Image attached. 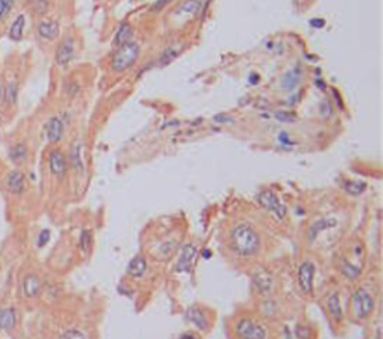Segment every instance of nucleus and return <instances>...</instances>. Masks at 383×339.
<instances>
[{"label":"nucleus","mask_w":383,"mask_h":339,"mask_svg":"<svg viewBox=\"0 0 383 339\" xmlns=\"http://www.w3.org/2000/svg\"><path fill=\"white\" fill-rule=\"evenodd\" d=\"M229 247L240 257H253L260 250V236L247 223H240L231 230Z\"/></svg>","instance_id":"obj_1"},{"label":"nucleus","mask_w":383,"mask_h":339,"mask_svg":"<svg viewBox=\"0 0 383 339\" xmlns=\"http://www.w3.org/2000/svg\"><path fill=\"white\" fill-rule=\"evenodd\" d=\"M139 55V45L136 42H128L117 48V51L113 55L111 68L114 72H125L129 69L138 59Z\"/></svg>","instance_id":"obj_2"},{"label":"nucleus","mask_w":383,"mask_h":339,"mask_svg":"<svg viewBox=\"0 0 383 339\" xmlns=\"http://www.w3.org/2000/svg\"><path fill=\"white\" fill-rule=\"evenodd\" d=\"M352 308L358 318H367L374 309V299L364 287L358 289L352 296Z\"/></svg>","instance_id":"obj_3"},{"label":"nucleus","mask_w":383,"mask_h":339,"mask_svg":"<svg viewBox=\"0 0 383 339\" xmlns=\"http://www.w3.org/2000/svg\"><path fill=\"white\" fill-rule=\"evenodd\" d=\"M240 339H266V329L252 318H241L235 326Z\"/></svg>","instance_id":"obj_4"},{"label":"nucleus","mask_w":383,"mask_h":339,"mask_svg":"<svg viewBox=\"0 0 383 339\" xmlns=\"http://www.w3.org/2000/svg\"><path fill=\"white\" fill-rule=\"evenodd\" d=\"M257 202L262 208H265L266 211H269L272 215H276L277 218L283 220L286 217V206L280 202V199L277 197V194L271 190H263L259 193L257 196Z\"/></svg>","instance_id":"obj_5"},{"label":"nucleus","mask_w":383,"mask_h":339,"mask_svg":"<svg viewBox=\"0 0 383 339\" xmlns=\"http://www.w3.org/2000/svg\"><path fill=\"white\" fill-rule=\"evenodd\" d=\"M314 264L311 262H302L298 266V286L305 293H313V281H314Z\"/></svg>","instance_id":"obj_6"},{"label":"nucleus","mask_w":383,"mask_h":339,"mask_svg":"<svg viewBox=\"0 0 383 339\" xmlns=\"http://www.w3.org/2000/svg\"><path fill=\"white\" fill-rule=\"evenodd\" d=\"M255 287L262 293V295H269L272 290H274V278L272 275L263 269L256 270L252 276Z\"/></svg>","instance_id":"obj_7"},{"label":"nucleus","mask_w":383,"mask_h":339,"mask_svg":"<svg viewBox=\"0 0 383 339\" xmlns=\"http://www.w3.org/2000/svg\"><path fill=\"white\" fill-rule=\"evenodd\" d=\"M49 169L52 175H56L57 178H63L66 175L68 171V161L66 157L62 151L59 150H54L49 154Z\"/></svg>","instance_id":"obj_8"},{"label":"nucleus","mask_w":383,"mask_h":339,"mask_svg":"<svg viewBox=\"0 0 383 339\" xmlns=\"http://www.w3.org/2000/svg\"><path fill=\"white\" fill-rule=\"evenodd\" d=\"M74 54H75V42L72 38H66L62 40V43L57 48L56 52V62L60 66H66L72 59H74Z\"/></svg>","instance_id":"obj_9"},{"label":"nucleus","mask_w":383,"mask_h":339,"mask_svg":"<svg viewBox=\"0 0 383 339\" xmlns=\"http://www.w3.org/2000/svg\"><path fill=\"white\" fill-rule=\"evenodd\" d=\"M196 245L193 244H186L183 245L181 251H180V257L177 260V264H175V270L177 272H187L193 263V259L196 257Z\"/></svg>","instance_id":"obj_10"},{"label":"nucleus","mask_w":383,"mask_h":339,"mask_svg":"<svg viewBox=\"0 0 383 339\" xmlns=\"http://www.w3.org/2000/svg\"><path fill=\"white\" fill-rule=\"evenodd\" d=\"M63 121L59 118V117H52L48 120V123L45 124V135H46V139L49 142H59L63 136Z\"/></svg>","instance_id":"obj_11"},{"label":"nucleus","mask_w":383,"mask_h":339,"mask_svg":"<svg viewBox=\"0 0 383 339\" xmlns=\"http://www.w3.org/2000/svg\"><path fill=\"white\" fill-rule=\"evenodd\" d=\"M186 320L189 323H192L195 327H198L199 330H207L210 327V321L205 315V312L198 308V306H190L186 311Z\"/></svg>","instance_id":"obj_12"},{"label":"nucleus","mask_w":383,"mask_h":339,"mask_svg":"<svg viewBox=\"0 0 383 339\" xmlns=\"http://www.w3.org/2000/svg\"><path fill=\"white\" fill-rule=\"evenodd\" d=\"M325 303H326V308H328V312H330V315L337 320V321H341L343 320V308H341V303H340V296L337 292H333L326 296L325 299Z\"/></svg>","instance_id":"obj_13"},{"label":"nucleus","mask_w":383,"mask_h":339,"mask_svg":"<svg viewBox=\"0 0 383 339\" xmlns=\"http://www.w3.org/2000/svg\"><path fill=\"white\" fill-rule=\"evenodd\" d=\"M336 224H337V220H334V218H322V220L314 221V223L310 226V229H308V241L313 242V241L317 238V235H319L320 232L334 227Z\"/></svg>","instance_id":"obj_14"},{"label":"nucleus","mask_w":383,"mask_h":339,"mask_svg":"<svg viewBox=\"0 0 383 339\" xmlns=\"http://www.w3.org/2000/svg\"><path fill=\"white\" fill-rule=\"evenodd\" d=\"M38 33L41 38H43L46 40H52L59 36V24L51 20L41 21V23H38Z\"/></svg>","instance_id":"obj_15"},{"label":"nucleus","mask_w":383,"mask_h":339,"mask_svg":"<svg viewBox=\"0 0 383 339\" xmlns=\"http://www.w3.org/2000/svg\"><path fill=\"white\" fill-rule=\"evenodd\" d=\"M41 289H42V282H41V279L36 275L30 273V275H27L24 278L23 290H24V295L27 298H36L41 293Z\"/></svg>","instance_id":"obj_16"},{"label":"nucleus","mask_w":383,"mask_h":339,"mask_svg":"<svg viewBox=\"0 0 383 339\" xmlns=\"http://www.w3.org/2000/svg\"><path fill=\"white\" fill-rule=\"evenodd\" d=\"M6 187L11 193L14 194H20L24 191L26 188V181H24V175L20 172V171H12L9 175H8V180H6Z\"/></svg>","instance_id":"obj_17"},{"label":"nucleus","mask_w":383,"mask_h":339,"mask_svg":"<svg viewBox=\"0 0 383 339\" xmlns=\"http://www.w3.org/2000/svg\"><path fill=\"white\" fill-rule=\"evenodd\" d=\"M147 272V260L142 256L133 257L128 264V273L133 278H141Z\"/></svg>","instance_id":"obj_18"},{"label":"nucleus","mask_w":383,"mask_h":339,"mask_svg":"<svg viewBox=\"0 0 383 339\" xmlns=\"http://www.w3.org/2000/svg\"><path fill=\"white\" fill-rule=\"evenodd\" d=\"M17 323V312L14 308H3L0 309V329L2 330H12Z\"/></svg>","instance_id":"obj_19"},{"label":"nucleus","mask_w":383,"mask_h":339,"mask_svg":"<svg viewBox=\"0 0 383 339\" xmlns=\"http://www.w3.org/2000/svg\"><path fill=\"white\" fill-rule=\"evenodd\" d=\"M299 79H301V69L295 68L283 75V78L280 81V87L283 90H294L299 84Z\"/></svg>","instance_id":"obj_20"},{"label":"nucleus","mask_w":383,"mask_h":339,"mask_svg":"<svg viewBox=\"0 0 383 339\" xmlns=\"http://www.w3.org/2000/svg\"><path fill=\"white\" fill-rule=\"evenodd\" d=\"M132 35H133V30H132L130 24L126 23V21L122 23L120 27H119V30H117V33H116V39H114L116 45H117V46H122V45L130 42Z\"/></svg>","instance_id":"obj_21"},{"label":"nucleus","mask_w":383,"mask_h":339,"mask_svg":"<svg viewBox=\"0 0 383 339\" xmlns=\"http://www.w3.org/2000/svg\"><path fill=\"white\" fill-rule=\"evenodd\" d=\"M181 45H171V46H168L165 51H163V54L160 55V59H159V65L160 66H167V65H170L171 62H174L177 57H178V54L181 52Z\"/></svg>","instance_id":"obj_22"},{"label":"nucleus","mask_w":383,"mask_h":339,"mask_svg":"<svg viewBox=\"0 0 383 339\" xmlns=\"http://www.w3.org/2000/svg\"><path fill=\"white\" fill-rule=\"evenodd\" d=\"M24 26H26V17L24 15H18L15 18V21L11 26L9 30V38L12 40H20L23 38V32H24Z\"/></svg>","instance_id":"obj_23"},{"label":"nucleus","mask_w":383,"mask_h":339,"mask_svg":"<svg viewBox=\"0 0 383 339\" xmlns=\"http://www.w3.org/2000/svg\"><path fill=\"white\" fill-rule=\"evenodd\" d=\"M27 157V147L24 144H17L9 150V158L14 163H21Z\"/></svg>","instance_id":"obj_24"},{"label":"nucleus","mask_w":383,"mask_h":339,"mask_svg":"<svg viewBox=\"0 0 383 339\" xmlns=\"http://www.w3.org/2000/svg\"><path fill=\"white\" fill-rule=\"evenodd\" d=\"M71 163L74 166L75 171H83L84 169V163H83V157H81V144H75L71 150Z\"/></svg>","instance_id":"obj_25"},{"label":"nucleus","mask_w":383,"mask_h":339,"mask_svg":"<svg viewBox=\"0 0 383 339\" xmlns=\"http://www.w3.org/2000/svg\"><path fill=\"white\" fill-rule=\"evenodd\" d=\"M201 6V0H186L177 9V14H195Z\"/></svg>","instance_id":"obj_26"},{"label":"nucleus","mask_w":383,"mask_h":339,"mask_svg":"<svg viewBox=\"0 0 383 339\" xmlns=\"http://www.w3.org/2000/svg\"><path fill=\"white\" fill-rule=\"evenodd\" d=\"M365 188H367L365 183H359V181H347L344 184V190L352 196H359L361 193H364Z\"/></svg>","instance_id":"obj_27"},{"label":"nucleus","mask_w":383,"mask_h":339,"mask_svg":"<svg viewBox=\"0 0 383 339\" xmlns=\"http://www.w3.org/2000/svg\"><path fill=\"white\" fill-rule=\"evenodd\" d=\"M341 272H343L347 278L355 279V278H358V276H359L361 269H359L358 266H355V264L349 263V262H344V263L341 264Z\"/></svg>","instance_id":"obj_28"},{"label":"nucleus","mask_w":383,"mask_h":339,"mask_svg":"<svg viewBox=\"0 0 383 339\" xmlns=\"http://www.w3.org/2000/svg\"><path fill=\"white\" fill-rule=\"evenodd\" d=\"M80 247L84 253H88L91 248V233L88 230H84L80 238Z\"/></svg>","instance_id":"obj_29"},{"label":"nucleus","mask_w":383,"mask_h":339,"mask_svg":"<svg viewBox=\"0 0 383 339\" xmlns=\"http://www.w3.org/2000/svg\"><path fill=\"white\" fill-rule=\"evenodd\" d=\"M274 117L282 121V123H295L297 121V115L292 114V112H285V111H279L274 114Z\"/></svg>","instance_id":"obj_30"},{"label":"nucleus","mask_w":383,"mask_h":339,"mask_svg":"<svg viewBox=\"0 0 383 339\" xmlns=\"http://www.w3.org/2000/svg\"><path fill=\"white\" fill-rule=\"evenodd\" d=\"M12 5H14L12 0H0V20L8 17V14L12 9Z\"/></svg>","instance_id":"obj_31"},{"label":"nucleus","mask_w":383,"mask_h":339,"mask_svg":"<svg viewBox=\"0 0 383 339\" xmlns=\"http://www.w3.org/2000/svg\"><path fill=\"white\" fill-rule=\"evenodd\" d=\"M17 93H18V90H17L15 82H9L8 88H6V97H8V100H9L11 103H15V100H17Z\"/></svg>","instance_id":"obj_32"},{"label":"nucleus","mask_w":383,"mask_h":339,"mask_svg":"<svg viewBox=\"0 0 383 339\" xmlns=\"http://www.w3.org/2000/svg\"><path fill=\"white\" fill-rule=\"evenodd\" d=\"M49 230H42L41 233H39V236H38V247L39 248H42V247H45L46 244H48V241H49Z\"/></svg>","instance_id":"obj_33"},{"label":"nucleus","mask_w":383,"mask_h":339,"mask_svg":"<svg viewBox=\"0 0 383 339\" xmlns=\"http://www.w3.org/2000/svg\"><path fill=\"white\" fill-rule=\"evenodd\" d=\"M213 120H214V123H218V124L234 123V118H232V117H229V115H226V114H218V115H215Z\"/></svg>","instance_id":"obj_34"},{"label":"nucleus","mask_w":383,"mask_h":339,"mask_svg":"<svg viewBox=\"0 0 383 339\" xmlns=\"http://www.w3.org/2000/svg\"><path fill=\"white\" fill-rule=\"evenodd\" d=\"M46 8H48L46 0H36V2H35V9H36V12H45Z\"/></svg>","instance_id":"obj_35"},{"label":"nucleus","mask_w":383,"mask_h":339,"mask_svg":"<svg viewBox=\"0 0 383 339\" xmlns=\"http://www.w3.org/2000/svg\"><path fill=\"white\" fill-rule=\"evenodd\" d=\"M170 2H171V0H157V2L153 5L151 11H153V12H159L160 9L165 8V5H167V3H170Z\"/></svg>","instance_id":"obj_36"},{"label":"nucleus","mask_w":383,"mask_h":339,"mask_svg":"<svg viewBox=\"0 0 383 339\" xmlns=\"http://www.w3.org/2000/svg\"><path fill=\"white\" fill-rule=\"evenodd\" d=\"M78 90H80L78 84H77L75 81H71V82H69V88H68V94H69V96H75V94L78 93Z\"/></svg>","instance_id":"obj_37"},{"label":"nucleus","mask_w":383,"mask_h":339,"mask_svg":"<svg viewBox=\"0 0 383 339\" xmlns=\"http://www.w3.org/2000/svg\"><path fill=\"white\" fill-rule=\"evenodd\" d=\"M310 24H311L313 27L320 29V27H323V26H325V21H323V20H319V18H314V20H311V21H310Z\"/></svg>","instance_id":"obj_38"},{"label":"nucleus","mask_w":383,"mask_h":339,"mask_svg":"<svg viewBox=\"0 0 383 339\" xmlns=\"http://www.w3.org/2000/svg\"><path fill=\"white\" fill-rule=\"evenodd\" d=\"M279 141H280L282 144H288V145H289V144H292V141L289 139V135H286V133H282V135H280V138H279Z\"/></svg>","instance_id":"obj_39"},{"label":"nucleus","mask_w":383,"mask_h":339,"mask_svg":"<svg viewBox=\"0 0 383 339\" xmlns=\"http://www.w3.org/2000/svg\"><path fill=\"white\" fill-rule=\"evenodd\" d=\"M180 339H198V338H196V336H195V335H190V333H186V335H183V336H181V338H180Z\"/></svg>","instance_id":"obj_40"}]
</instances>
